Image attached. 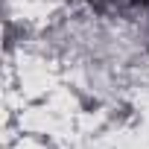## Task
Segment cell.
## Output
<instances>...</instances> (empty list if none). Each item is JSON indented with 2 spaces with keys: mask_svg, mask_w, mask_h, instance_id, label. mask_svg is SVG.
I'll use <instances>...</instances> for the list:
<instances>
[{
  "mask_svg": "<svg viewBox=\"0 0 149 149\" xmlns=\"http://www.w3.org/2000/svg\"><path fill=\"white\" fill-rule=\"evenodd\" d=\"M94 3H102V0H94Z\"/></svg>",
  "mask_w": 149,
  "mask_h": 149,
  "instance_id": "6da1fadb",
  "label": "cell"
}]
</instances>
